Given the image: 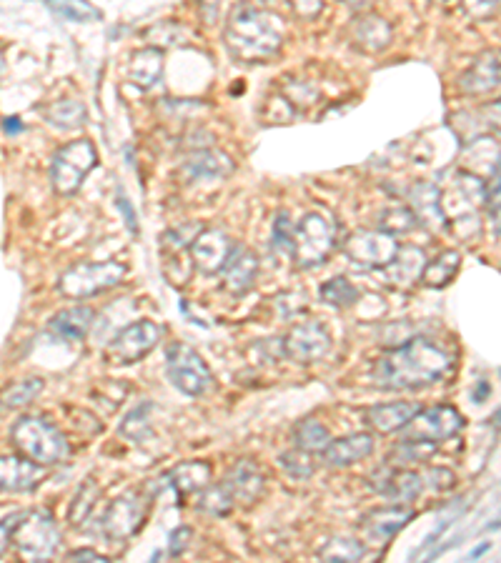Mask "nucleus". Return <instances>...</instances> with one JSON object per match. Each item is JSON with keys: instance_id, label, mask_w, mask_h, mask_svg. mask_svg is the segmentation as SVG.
I'll list each match as a JSON object with an SVG mask.
<instances>
[{"instance_id": "obj_1", "label": "nucleus", "mask_w": 501, "mask_h": 563, "mask_svg": "<svg viewBox=\"0 0 501 563\" xmlns=\"http://www.w3.org/2000/svg\"><path fill=\"white\" fill-rule=\"evenodd\" d=\"M454 368V356L426 336H414L376 361L371 381L384 391H416L439 383Z\"/></svg>"}, {"instance_id": "obj_2", "label": "nucleus", "mask_w": 501, "mask_h": 563, "mask_svg": "<svg viewBox=\"0 0 501 563\" xmlns=\"http://www.w3.org/2000/svg\"><path fill=\"white\" fill-rule=\"evenodd\" d=\"M286 21L276 11L238 6L228 16L223 41L228 53L241 63H269L281 53L286 41Z\"/></svg>"}, {"instance_id": "obj_3", "label": "nucleus", "mask_w": 501, "mask_h": 563, "mask_svg": "<svg viewBox=\"0 0 501 563\" xmlns=\"http://www.w3.org/2000/svg\"><path fill=\"white\" fill-rule=\"evenodd\" d=\"M11 443L23 458L43 468L58 466L71 453L68 438L63 436L61 428L41 413H26L18 418L11 428Z\"/></svg>"}, {"instance_id": "obj_4", "label": "nucleus", "mask_w": 501, "mask_h": 563, "mask_svg": "<svg viewBox=\"0 0 501 563\" xmlns=\"http://www.w3.org/2000/svg\"><path fill=\"white\" fill-rule=\"evenodd\" d=\"M98 166L96 143L91 138H76L58 148L51 158V183L53 191L61 196H73L81 191L86 178Z\"/></svg>"}, {"instance_id": "obj_5", "label": "nucleus", "mask_w": 501, "mask_h": 563, "mask_svg": "<svg viewBox=\"0 0 501 563\" xmlns=\"http://www.w3.org/2000/svg\"><path fill=\"white\" fill-rule=\"evenodd\" d=\"M13 546L23 563H51L61 546V531L51 511L23 513L21 523L13 533Z\"/></svg>"}, {"instance_id": "obj_6", "label": "nucleus", "mask_w": 501, "mask_h": 563, "mask_svg": "<svg viewBox=\"0 0 501 563\" xmlns=\"http://www.w3.org/2000/svg\"><path fill=\"white\" fill-rule=\"evenodd\" d=\"M336 246H339L336 223L329 221L324 213H306V216L301 218V223H296L294 228L291 258H294L301 268L324 266L326 258L336 251Z\"/></svg>"}, {"instance_id": "obj_7", "label": "nucleus", "mask_w": 501, "mask_h": 563, "mask_svg": "<svg viewBox=\"0 0 501 563\" xmlns=\"http://www.w3.org/2000/svg\"><path fill=\"white\" fill-rule=\"evenodd\" d=\"M128 268L118 261H101V263H76L66 268L58 278V291L73 301L93 298L98 293H106L116 288L126 278Z\"/></svg>"}, {"instance_id": "obj_8", "label": "nucleus", "mask_w": 501, "mask_h": 563, "mask_svg": "<svg viewBox=\"0 0 501 563\" xmlns=\"http://www.w3.org/2000/svg\"><path fill=\"white\" fill-rule=\"evenodd\" d=\"M166 376L186 396H203L213 391V383H216L211 368L198 356L196 348L178 341L166 348Z\"/></svg>"}, {"instance_id": "obj_9", "label": "nucleus", "mask_w": 501, "mask_h": 563, "mask_svg": "<svg viewBox=\"0 0 501 563\" xmlns=\"http://www.w3.org/2000/svg\"><path fill=\"white\" fill-rule=\"evenodd\" d=\"M148 511H151V496L143 491H126L118 498H113L111 506L106 508L101 518L103 536L111 541H126V538L136 536L138 528L146 521Z\"/></svg>"}, {"instance_id": "obj_10", "label": "nucleus", "mask_w": 501, "mask_h": 563, "mask_svg": "<svg viewBox=\"0 0 501 563\" xmlns=\"http://www.w3.org/2000/svg\"><path fill=\"white\" fill-rule=\"evenodd\" d=\"M464 423V416H461L454 406L421 408V411L406 423L404 441L431 443V446H436V443L449 441L456 433H461Z\"/></svg>"}, {"instance_id": "obj_11", "label": "nucleus", "mask_w": 501, "mask_h": 563, "mask_svg": "<svg viewBox=\"0 0 501 563\" xmlns=\"http://www.w3.org/2000/svg\"><path fill=\"white\" fill-rule=\"evenodd\" d=\"M161 341V328L153 321H136L123 328L106 348V361L113 366H131L146 358Z\"/></svg>"}, {"instance_id": "obj_12", "label": "nucleus", "mask_w": 501, "mask_h": 563, "mask_svg": "<svg viewBox=\"0 0 501 563\" xmlns=\"http://www.w3.org/2000/svg\"><path fill=\"white\" fill-rule=\"evenodd\" d=\"M399 243L396 238L386 236L381 231H356L344 241V253L356 268L361 271H376L386 268L394 261Z\"/></svg>"}, {"instance_id": "obj_13", "label": "nucleus", "mask_w": 501, "mask_h": 563, "mask_svg": "<svg viewBox=\"0 0 501 563\" xmlns=\"http://www.w3.org/2000/svg\"><path fill=\"white\" fill-rule=\"evenodd\" d=\"M486 203V183L479 176L456 171L449 191L439 188V206L444 218H471L476 223V211Z\"/></svg>"}, {"instance_id": "obj_14", "label": "nucleus", "mask_w": 501, "mask_h": 563, "mask_svg": "<svg viewBox=\"0 0 501 563\" xmlns=\"http://www.w3.org/2000/svg\"><path fill=\"white\" fill-rule=\"evenodd\" d=\"M331 343H334V338H331L329 328H326L324 323L306 321L291 328L289 336L281 343V351H284V356L291 358V361L301 363V366H309V363L321 361V358L331 351Z\"/></svg>"}, {"instance_id": "obj_15", "label": "nucleus", "mask_w": 501, "mask_h": 563, "mask_svg": "<svg viewBox=\"0 0 501 563\" xmlns=\"http://www.w3.org/2000/svg\"><path fill=\"white\" fill-rule=\"evenodd\" d=\"M236 248V241H233L226 231H221V228H203V231L193 238L188 253H191L193 266H196L198 271H203L206 276H216V273L223 271L228 258L236 253Z\"/></svg>"}, {"instance_id": "obj_16", "label": "nucleus", "mask_w": 501, "mask_h": 563, "mask_svg": "<svg viewBox=\"0 0 501 563\" xmlns=\"http://www.w3.org/2000/svg\"><path fill=\"white\" fill-rule=\"evenodd\" d=\"M374 488L391 506H411L424 493V481L419 471L386 466L374 476Z\"/></svg>"}, {"instance_id": "obj_17", "label": "nucleus", "mask_w": 501, "mask_h": 563, "mask_svg": "<svg viewBox=\"0 0 501 563\" xmlns=\"http://www.w3.org/2000/svg\"><path fill=\"white\" fill-rule=\"evenodd\" d=\"M223 486H226V491L231 493L233 503L251 506V503L259 501V496L264 493L266 478L264 471L259 468V463L241 458V461L233 463V466L228 468L226 478H223Z\"/></svg>"}, {"instance_id": "obj_18", "label": "nucleus", "mask_w": 501, "mask_h": 563, "mask_svg": "<svg viewBox=\"0 0 501 563\" xmlns=\"http://www.w3.org/2000/svg\"><path fill=\"white\" fill-rule=\"evenodd\" d=\"M46 478V468L23 456H0V493L33 491Z\"/></svg>"}, {"instance_id": "obj_19", "label": "nucleus", "mask_w": 501, "mask_h": 563, "mask_svg": "<svg viewBox=\"0 0 501 563\" xmlns=\"http://www.w3.org/2000/svg\"><path fill=\"white\" fill-rule=\"evenodd\" d=\"M233 171V158L218 148H198L181 163L186 181H218Z\"/></svg>"}, {"instance_id": "obj_20", "label": "nucleus", "mask_w": 501, "mask_h": 563, "mask_svg": "<svg viewBox=\"0 0 501 563\" xmlns=\"http://www.w3.org/2000/svg\"><path fill=\"white\" fill-rule=\"evenodd\" d=\"M168 486L176 493L178 503L206 491L213 481V468L206 461H183L166 473Z\"/></svg>"}, {"instance_id": "obj_21", "label": "nucleus", "mask_w": 501, "mask_h": 563, "mask_svg": "<svg viewBox=\"0 0 501 563\" xmlns=\"http://www.w3.org/2000/svg\"><path fill=\"white\" fill-rule=\"evenodd\" d=\"M163 68H166V53L158 46H146L128 56L126 76L133 86L148 91V88H156L161 83Z\"/></svg>"}, {"instance_id": "obj_22", "label": "nucleus", "mask_w": 501, "mask_h": 563, "mask_svg": "<svg viewBox=\"0 0 501 563\" xmlns=\"http://www.w3.org/2000/svg\"><path fill=\"white\" fill-rule=\"evenodd\" d=\"M499 86V53L484 51L459 76V88L469 96H484Z\"/></svg>"}, {"instance_id": "obj_23", "label": "nucleus", "mask_w": 501, "mask_h": 563, "mask_svg": "<svg viewBox=\"0 0 501 563\" xmlns=\"http://www.w3.org/2000/svg\"><path fill=\"white\" fill-rule=\"evenodd\" d=\"M371 453H374V436L371 433H351V436L339 438V441H331L321 451V461L331 468H346L364 461Z\"/></svg>"}, {"instance_id": "obj_24", "label": "nucleus", "mask_w": 501, "mask_h": 563, "mask_svg": "<svg viewBox=\"0 0 501 563\" xmlns=\"http://www.w3.org/2000/svg\"><path fill=\"white\" fill-rule=\"evenodd\" d=\"M414 518L411 506H381L361 518V528L371 541H389Z\"/></svg>"}, {"instance_id": "obj_25", "label": "nucleus", "mask_w": 501, "mask_h": 563, "mask_svg": "<svg viewBox=\"0 0 501 563\" xmlns=\"http://www.w3.org/2000/svg\"><path fill=\"white\" fill-rule=\"evenodd\" d=\"M223 276V288L233 296H243L254 288L256 276H259V256L251 251H243L241 246L236 248L228 263L221 271Z\"/></svg>"}, {"instance_id": "obj_26", "label": "nucleus", "mask_w": 501, "mask_h": 563, "mask_svg": "<svg viewBox=\"0 0 501 563\" xmlns=\"http://www.w3.org/2000/svg\"><path fill=\"white\" fill-rule=\"evenodd\" d=\"M426 253L424 248L419 246H399V251H396L394 261L386 266V276H389V281L394 283L396 288H411L416 281L421 278V273H424V266H426Z\"/></svg>"}, {"instance_id": "obj_27", "label": "nucleus", "mask_w": 501, "mask_h": 563, "mask_svg": "<svg viewBox=\"0 0 501 563\" xmlns=\"http://www.w3.org/2000/svg\"><path fill=\"white\" fill-rule=\"evenodd\" d=\"M394 31L391 23L386 18H381L379 13H364L356 18L354 23V43L356 48H361L364 53H381L389 48Z\"/></svg>"}, {"instance_id": "obj_28", "label": "nucleus", "mask_w": 501, "mask_h": 563, "mask_svg": "<svg viewBox=\"0 0 501 563\" xmlns=\"http://www.w3.org/2000/svg\"><path fill=\"white\" fill-rule=\"evenodd\" d=\"M409 208L416 216V223H424L429 231L446 228V218L439 206V188L434 183H416L409 193Z\"/></svg>"}, {"instance_id": "obj_29", "label": "nucleus", "mask_w": 501, "mask_h": 563, "mask_svg": "<svg viewBox=\"0 0 501 563\" xmlns=\"http://www.w3.org/2000/svg\"><path fill=\"white\" fill-rule=\"evenodd\" d=\"M421 411L419 403L411 401H394V403H379V406L366 411V421L371 428L379 433H396L406 428V423Z\"/></svg>"}, {"instance_id": "obj_30", "label": "nucleus", "mask_w": 501, "mask_h": 563, "mask_svg": "<svg viewBox=\"0 0 501 563\" xmlns=\"http://www.w3.org/2000/svg\"><path fill=\"white\" fill-rule=\"evenodd\" d=\"M93 321H96V313L91 306H73L66 311H58L48 321V328L66 341H83L91 333Z\"/></svg>"}, {"instance_id": "obj_31", "label": "nucleus", "mask_w": 501, "mask_h": 563, "mask_svg": "<svg viewBox=\"0 0 501 563\" xmlns=\"http://www.w3.org/2000/svg\"><path fill=\"white\" fill-rule=\"evenodd\" d=\"M459 268H461V253L454 251V248H446V251H441L439 256L426 261L424 273H421L419 281L424 283L426 288H444L454 281Z\"/></svg>"}, {"instance_id": "obj_32", "label": "nucleus", "mask_w": 501, "mask_h": 563, "mask_svg": "<svg viewBox=\"0 0 501 563\" xmlns=\"http://www.w3.org/2000/svg\"><path fill=\"white\" fill-rule=\"evenodd\" d=\"M364 556L366 546L351 536H334L319 548L321 563H359Z\"/></svg>"}, {"instance_id": "obj_33", "label": "nucleus", "mask_w": 501, "mask_h": 563, "mask_svg": "<svg viewBox=\"0 0 501 563\" xmlns=\"http://www.w3.org/2000/svg\"><path fill=\"white\" fill-rule=\"evenodd\" d=\"M46 121L51 123L58 131H73V128H81L88 121V111L81 101H73V98H63L48 106Z\"/></svg>"}, {"instance_id": "obj_34", "label": "nucleus", "mask_w": 501, "mask_h": 563, "mask_svg": "<svg viewBox=\"0 0 501 563\" xmlns=\"http://www.w3.org/2000/svg\"><path fill=\"white\" fill-rule=\"evenodd\" d=\"M294 441L299 451H306L314 456V453H321L326 446H329L331 433L324 423L314 421V418H306V421H301L299 426H296Z\"/></svg>"}, {"instance_id": "obj_35", "label": "nucleus", "mask_w": 501, "mask_h": 563, "mask_svg": "<svg viewBox=\"0 0 501 563\" xmlns=\"http://www.w3.org/2000/svg\"><path fill=\"white\" fill-rule=\"evenodd\" d=\"M319 296L326 306L349 308V306H354V303H359L361 291L346 276H334V278H329L324 286H321Z\"/></svg>"}, {"instance_id": "obj_36", "label": "nucleus", "mask_w": 501, "mask_h": 563, "mask_svg": "<svg viewBox=\"0 0 501 563\" xmlns=\"http://www.w3.org/2000/svg\"><path fill=\"white\" fill-rule=\"evenodd\" d=\"M151 411H153L151 401H143V403H138L136 408H131V413H128L121 423V436H126L128 441H133V443L146 441V438L153 433Z\"/></svg>"}, {"instance_id": "obj_37", "label": "nucleus", "mask_w": 501, "mask_h": 563, "mask_svg": "<svg viewBox=\"0 0 501 563\" xmlns=\"http://www.w3.org/2000/svg\"><path fill=\"white\" fill-rule=\"evenodd\" d=\"M98 498H101V486H98L93 478H86V481L81 483V488L76 491V496H73L71 508H68V521H71L73 526H81V523H86V518L91 516V511H93V506H96Z\"/></svg>"}, {"instance_id": "obj_38", "label": "nucleus", "mask_w": 501, "mask_h": 563, "mask_svg": "<svg viewBox=\"0 0 501 563\" xmlns=\"http://www.w3.org/2000/svg\"><path fill=\"white\" fill-rule=\"evenodd\" d=\"M43 386H46L43 378H23V381L11 383V386L6 388V393L0 396V403L8 408L28 406V403H33L38 396H41Z\"/></svg>"}, {"instance_id": "obj_39", "label": "nucleus", "mask_w": 501, "mask_h": 563, "mask_svg": "<svg viewBox=\"0 0 501 563\" xmlns=\"http://www.w3.org/2000/svg\"><path fill=\"white\" fill-rule=\"evenodd\" d=\"M414 226H416V216L411 213L409 206H394L389 208V211L381 213L379 218V231L391 238L401 236V233H409Z\"/></svg>"}, {"instance_id": "obj_40", "label": "nucleus", "mask_w": 501, "mask_h": 563, "mask_svg": "<svg viewBox=\"0 0 501 563\" xmlns=\"http://www.w3.org/2000/svg\"><path fill=\"white\" fill-rule=\"evenodd\" d=\"M279 463H281V468L286 471V476H291L294 481H309V478L316 473L314 456L306 451H299V448L281 453Z\"/></svg>"}, {"instance_id": "obj_41", "label": "nucleus", "mask_w": 501, "mask_h": 563, "mask_svg": "<svg viewBox=\"0 0 501 563\" xmlns=\"http://www.w3.org/2000/svg\"><path fill=\"white\" fill-rule=\"evenodd\" d=\"M294 228V218H291L289 211L276 213L274 226H271V248L291 256V248H294Z\"/></svg>"}, {"instance_id": "obj_42", "label": "nucleus", "mask_w": 501, "mask_h": 563, "mask_svg": "<svg viewBox=\"0 0 501 563\" xmlns=\"http://www.w3.org/2000/svg\"><path fill=\"white\" fill-rule=\"evenodd\" d=\"M48 11L71 23H91L103 18V13L91 3H48Z\"/></svg>"}, {"instance_id": "obj_43", "label": "nucleus", "mask_w": 501, "mask_h": 563, "mask_svg": "<svg viewBox=\"0 0 501 563\" xmlns=\"http://www.w3.org/2000/svg\"><path fill=\"white\" fill-rule=\"evenodd\" d=\"M231 506H233V498L231 493L226 491L223 483L208 486L206 491L201 493V498H198V508H201L203 513H211V516H226V513L231 511Z\"/></svg>"}, {"instance_id": "obj_44", "label": "nucleus", "mask_w": 501, "mask_h": 563, "mask_svg": "<svg viewBox=\"0 0 501 563\" xmlns=\"http://www.w3.org/2000/svg\"><path fill=\"white\" fill-rule=\"evenodd\" d=\"M203 231L201 223H181L173 231L163 233V246H171V251H183V248H191L193 238Z\"/></svg>"}, {"instance_id": "obj_45", "label": "nucleus", "mask_w": 501, "mask_h": 563, "mask_svg": "<svg viewBox=\"0 0 501 563\" xmlns=\"http://www.w3.org/2000/svg\"><path fill=\"white\" fill-rule=\"evenodd\" d=\"M421 481H424V488H431V491H449L456 478L446 468H431V471L421 473Z\"/></svg>"}, {"instance_id": "obj_46", "label": "nucleus", "mask_w": 501, "mask_h": 563, "mask_svg": "<svg viewBox=\"0 0 501 563\" xmlns=\"http://www.w3.org/2000/svg\"><path fill=\"white\" fill-rule=\"evenodd\" d=\"M23 513L26 511H16L11 513V516L0 518V556L8 551V546L13 543V533H16V526L21 523Z\"/></svg>"}, {"instance_id": "obj_47", "label": "nucleus", "mask_w": 501, "mask_h": 563, "mask_svg": "<svg viewBox=\"0 0 501 563\" xmlns=\"http://www.w3.org/2000/svg\"><path fill=\"white\" fill-rule=\"evenodd\" d=\"M191 538H193L191 526L173 528L171 538H168V551H171V556H181V553L188 548V543H191Z\"/></svg>"}, {"instance_id": "obj_48", "label": "nucleus", "mask_w": 501, "mask_h": 563, "mask_svg": "<svg viewBox=\"0 0 501 563\" xmlns=\"http://www.w3.org/2000/svg\"><path fill=\"white\" fill-rule=\"evenodd\" d=\"M63 563H111V558L101 556L93 548H76V551H71L63 558Z\"/></svg>"}, {"instance_id": "obj_49", "label": "nucleus", "mask_w": 501, "mask_h": 563, "mask_svg": "<svg viewBox=\"0 0 501 563\" xmlns=\"http://www.w3.org/2000/svg\"><path fill=\"white\" fill-rule=\"evenodd\" d=\"M116 206L121 208L123 216H126V226L131 228L133 233H138V218H136V211H133V206H131V203L126 201V198L121 196V193H118V198H116Z\"/></svg>"}, {"instance_id": "obj_50", "label": "nucleus", "mask_w": 501, "mask_h": 563, "mask_svg": "<svg viewBox=\"0 0 501 563\" xmlns=\"http://www.w3.org/2000/svg\"><path fill=\"white\" fill-rule=\"evenodd\" d=\"M3 131H6L8 136H18V133L26 131V123H23L18 116L6 118V121H3Z\"/></svg>"}, {"instance_id": "obj_51", "label": "nucleus", "mask_w": 501, "mask_h": 563, "mask_svg": "<svg viewBox=\"0 0 501 563\" xmlns=\"http://www.w3.org/2000/svg\"><path fill=\"white\" fill-rule=\"evenodd\" d=\"M489 393H491V386H489V383H486V381H479V383H476V391H474V396H471V398H474L476 403H484V401H486V396H489Z\"/></svg>"}, {"instance_id": "obj_52", "label": "nucleus", "mask_w": 501, "mask_h": 563, "mask_svg": "<svg viewBox=\"0 0 501 563\" xmlns=\"http://www.w3.org/2000/svg\"><path fill=\"white\" fill-rule=\"evenodd\" d=\"M0 76H3V68H0Z\"/></svg>"}]
</instances>
